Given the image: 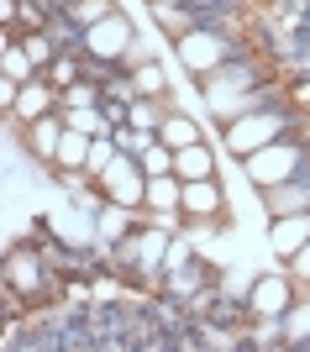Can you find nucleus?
Segmentation results:
<instances>
[{
	"mask_svg": "<svg viewBox=\"0 0 310 352\" xmlns=\"http://www.w3.org/2000/svg\"><path fill=\"white\" fill-rule=\"evenodd\" d=\"M111 16V0H74V21H100Z\"/></svg>",
	"mask_w": 310,
	"mask_h": 352,
	"instance_id": "nucleus-7",
	"label": "nucleus"
},
{
	"mask_svg": "<svg viewBox=\"0 0 310 352\" xmlns=\"http://www.w3.org/2000/svg\"><path fill=\"white\" fill-rule=\"evenodd\" d=\"M27 142H32V153H37V158H47V153L58 147V121H32Z\"/></svg>",
	"mask_w": 310,
	"mask_h": 352,
	"instance_id": "nucleus-2",
	"label": "nucleus"
},
{
	"mask_svg": "<svg viewBox=\"0 0 310 352\" xmlns=\"http://www.w3.org/2000/svg\"><path fill=\"white\" fill-rule=\"evenodd\" d=\"M252 300H258L263 310H284V284H263V289L252 294Z\"/></svg>",
	"mask_w": 310,
	"mask_h": 352,
	"instance_id": "nucleus-8",
	"label": "nucleus"
},
{
	"mask_svg": "<svg viewBox=\"0 0 310 352\" xmlns=\"http://www.w3.org/2000/svg\"><path fill=\"white\" fill-rule=\"evenodd\" d=\"M47 105H53V89H43V85H27V95H21V116H43Z\"/></svg>",
	"mask_w": 310,
	"mask_h": 352,
	"instance_id": "nucleus-5",
	"label": "nucleus"
},
{
	"mask_svg": "<svg viewBox=\"0 0 310 352\" xmlns=\"http://www.w3.org/2000/svg\"><path fill=\"white\" fill-rule=\"evenodd\" d=\"M179 168H184V179H206V153H200V147H184V158H179Z\"/></svg>",
	"mask_w": 310,
	"mask_h": 352,
	"instance_id": "nucleus-6",
	"label": "nucleus"
},
{
	"mask_svg": "<svg viewBox=\"0 0 310 352\" xmlns=\"http://www.w3.org/2000/svg\"><path fill=\"white\" fill-rule=\"evenodd\" d=\"M105 184H111V190H116V200L121 206H126V200H142V184H137V179H126V168H111V179H105Z\"/></svg>",
	"mask_w": 310,
	"mask_h": 352,
	"instance_id": "nucleus-4",
	"label": "nucleus"
},
{
	"mask_svg": "<svg viewBox=\"0 0 310 352\" xmlns=\"http://www.w3.org/2000/svg\"><path fill=\"white\" fill-rule=\"evenodd\" d=\"M163 142H168V147H195V126L184 116H168V121H163Z\"/></svg>",
	"mask_w": 310,
	"mask_h": 352,
	"instance_id": "nucleus-3",
	"label": "nucleus"
},
{
	"mask_svg": "<svg viewBox=\"0 0 310 352\" xmlns=\"http://www.w3.org/2000/svg\"><path fill=\"white\" fill-rule=\"evenodd\" d=\"M210 58H221V43H210V37H184V63H195V69H206Z\"/></svg>",
	"mask_w": 310,
	"mask_h": 352,
	"instance_id": "nucleus-1",
	"label": "nucleus"
},
{
	"mask_svg": "<svg viewBox=\"0 0 310 352\" xmlns=\"http://www.w3.org/2000/svg\"><path fill=\"white\" fill-rule=\"evenodd\" d=\"M190 206L195 210H210V206H221V195L210 190V184H195V190H190Z\"/></svg>",
	"mask_w": 310,
	"mask_h": 352,
	"instance_id": "nucleus-9",
	"label": "nucleus"
}]
</instances>
